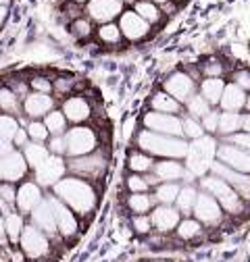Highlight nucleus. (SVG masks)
<instances>
[{"label": "nucleus", "mask_w": 250, "mask_h": 262, "mask_svg": "<svg viewBox=\"0 0 250 262\" xmlns=\"http://www.w3.org/2000/svg\"><path fill=\"white\" fill-rule=\"evenodd\" d=\"M134 229H136L138 233L146 235V233H150V229H154V227H152L150 216H146V214H136V219H134Z\"/></svg>", "instance_id": "nucleus-43"}, {"label": "nucleus", "mask_w": 250, "mask_h": 262, "mask_svg": "<svg viewBox=\"0 0 250 262\" xmlns=\"http://www.w3.org/2000/svg\"><path fill=\"white\" fill-rule=\"evenodd\" d=\"M19 248L27 258L38 260L50 252V242H48V235L40 231L36 225H25L19 239Z\"/></svg>", "instance_id": "nucleus-5"}, {"label": "nucleus", "mask_w": 250, "mask_h": 262, "mask_svg": "<svg viewBox=\"0 0 250 262\" xmlns=\"http://www.w3.org/2000/svg\"><path fill=\"white\" fill-rule=\"evenodd\" d=\"M7 237V231H5V219L3 214H0V239H5Z\"/></svg>", "instance_id": "nucleus-54"}, {"label": "nucleus", "mask_w": 250, "mask_h": 262, "mask_svg": "<svg viewBox=\"0 0 250 262\" xmlns=\"http://www.w3.org/2000/svg\"><path fill=\"white\" fill-rule=\"evenodd\" d=\"M121 31L125 34V38L140 40L148 34V21H144L138 13H125L121 17Z\"/></svg>", "instance_id": "nucleus-19"}, {"label": "nucleus", "mask_w": 250, "mask_h": 262, "mask_svg": "<svg viewBox=\"0 0 250 262\" xmlns=\"http://www.w3.org/2000/svg\"><path fill=\"white\" fill-rule=\"evenodd\" d=\"M211 171H213L217 177L225 179V181L240 193V198L250 200V175L240 173V171H234V169H230L227 165H223V162H213Z\"/></svg>", "instance_id": "nucleus-10"}, {"label": "nucleus", "mask_w": 250, "mask_h": 262, "mask_svg": "<svg viewBox=\"0 0 250 262\" xmlns=\"http://www.w3.org/2000/svg\"><path fill=\"white\" fill-rule=\"evenodd\" d=\"M177 195H179V185H177V183H163L159 189H156L154 198H156V202L169 206L171 202L177 200Z\"/></svg>", "instance_id": "nucleus-34"}, {"label": "nucleus", "mask_w": 250, "mask_h": 262, "mask_svg": "<svg viewBox=\"0 0 250 262\" xmlns=\"http://www.w3.org/2000/svg\"><path fill=\"white\" fill-rule=\"evenodd\" d=\"M202 189L213 195V198L221 204V208H225V212L230 214H238L242 212L244 208V202L240 198V193L221 177H217V175H211V177H202Z\"/></svg>", "instance_id": "nucleus-3"}, {"label": "nucleus", "mask_w": 250, "mask_h": 262, "mask_svg": "<svg viewBox=\"0 0 250 262\" xmlns=\"http://www.w3.org/2000/svg\"><path fill=\"white\" fill-rule=\"evenodd\" d=\"M17 131H19V123H17L15 117H11V115H0V138L13 142L15 136H17Z\"/></svg>", "instance_id": "nucleus-35"}, {"label": "nucleus", "mask_w": 250, "mask_h": 262, "mask_svg": "<svg viewBox=\"0 0 250 262\" xmlns=\"http://www.w3.org/2000/svg\"><path fill=\"white\" fill-rule=\"evenodd\" d=\"M44 125H46V129L50 131L52 136H60L62 131L67 129V117L62 115V113H58V111H50V113L46 115Z\"/></svg>", "instance_id": "nucleus-33"}, {"label": "nucleus", "mask_w": 250, "mask_h": 262, "mask_svg": "<svg viewBox=\"0 0 250 262\" xmlns=\"http://www.w3.org/2000/svg\"><path fill=\"white\" fill-rule=\"evenodd\" d=\"M77 3H81V0H77Z\"/></svg>", "instance_id": "nucleus-59"}, {"label": "nucleus", "mask_w": 250, "mask_h": 262, "mask_svg": "<svg viewBox=\"0 0 250 262\" xmlns=\"http://www.w3.org/2000/svg\"><path fill=\"white\" fill-rule=\"evenodd\" d=\"M27 138H29V136H27V131H25V129H19V131H17V136H15V142H17L19 146H27Z\"/></svg>", "instance_id": "nucleus-53"}, {"label": "nucleus", "mask_w": 250, "mask_h": 262, "mask_svg": "<svg viewBox=\"0 0 250 262\" xmlns=\"http://www.w3.org/2000/svg\"><path fill=\"white\" fill-rule=\"evenodd\" d=\"M144 125L146 129L154 131V134H163V136H173V138H179L183 136V127H181V121L175 117V115H165V113H148L144 117Z\"/></svg>", "instance_id": "nucleus-7"}, {"label": "nucleus", "mask_w": 250, "mask_h": 262, "mask_svg": "<svg viewBox=\"0 0 250 262\" xmlns=\"http://www.w3.org/2000/svg\"><path fill=\"white\" fill-rule=\"evenodd\" d=\"M244 125V117L238 113H223L219 117V134L223 136H232L234 131H238Z\"/></svg>", "instance_id": "nucleus-29"}, {"label": "nucleus", "mask_w": 250, "mask_h": 262, "mask_svg": "<svg viewBox=\"0 0 250 262\" xmlns=\"http://www.w3.org/2000/svg\"><path fill=\"white\" fill-rule=\"evenodd\" d=\"M234 79H236V85H240L242 90H250V71L242 69L234 75Z\"/></svg>", "instance_id": "nucleus-48"}, {"label": "nucleus", "mask_w": 250, "mask_h": 262, "mask_svg": "<svg viewBox=\"0 0 250 262\" xmlns=\"http://www.w3.org/2000/svg\"><path fill=\"white\" fill-rule=\"evenodd\" d=\"M150 221H152V227L156 229L159 233H169V231H175L177 225L181 223V212L177 208H171V206H156L150 214Z\"/></svg>", "instance_id": "nucleus-15"}, {"label": "nucleus", "mask_w": 250, "mask_h": 262, "mask_svg": "<svg viewBox=\"0 0 250 262\" xmlns=\"http://www.w3.org/2000/svg\"><path fill=\"white\" fill-rule=\"evenodd\" d=\"M209 106H211V104L202 98V94H200V96H192L190 100H187V111H190L192 117H202V119H204V117L211 113Z\"/></svg>", "instance_id": "nucleus-37"}, {"label": "nucleus", "mask_w": 250, "mask_h": 262, "mask_svg": "<svg viewBox=\"0 0 250 262\" xmlns=\"http://www.w3.org/2000/svg\"><path fill=\"white\" fill-rule=\"evenodd\" d=\"M52 98L48 94H40V92H34L25 98V104H23V111L25 115L29 117H42V115H48L52 111Z\"/></svg>", "instance_id": "nucleus-20"}, {"label": "nucleus", "mask_w": 250, "mask_h": 262, "mask_svg": "<svg viewBox=\"0 0 250 262\" xmlns=\"http://www.w3.org/2000/svg\"><path fill=\"white\" fill-rule=\"evenodd\" d=\"M11 152H13V144H11L9 140H3V138H0V158L7 156V154H11Z\"/></svg>", "instance_id": "nucleus-52"}, {"label": "nucleus", "mask_w": 250, "mask_h": 262, "mask_svg": "<svg viewBox=\"0 0 250 262\" xmlns=\"http://www.w3.org/2000/svg\"><path fill=\"white\" fill-rule=\"evenodd\" d=\"M217 156L230 169L250 175V152H246V150H242L234 144H223V146H219Z\"/></svg>", "instance_id": "nucleus-12"}, {"label": "nucleus", "mask_w": 250, "mask_h": 262, "mask_svg": "<svg viewBox=\"0 0 250 262\" xmlns=\"http://www.w3.org/2000/svg\"><path fill=\"white\" fill-rule=\"evenodd\" d=\"M98 36L102 42H109V44H117L119 38H121V29L115 27V25H102L98 29Z\"/></svg>", "instance_id": "nucleus-42"}, {"label": "nucleus", "mask_w": 250, "mask_h": 262, "mask_svg": "<svg viewBox=\"0 0 250 262\" xmlns=\"http://www.w3.org/2000/svg\"><path fill=\"white\" fill-rule=\"evenodd\" d=\"M50 206H52V212H54V221H56V229L62 237H73L75 231H77V219L73 214V210L62 202L58 200L56 195H50L48 198Z\"/></svg>", "instance_id": "nucleus-8"}, {"label": "nucleus", "mask_w": 250, "mask_h": 262, "mask_svg": "<svg viewBox=\"0 0 250 262\" xmlns=\"http://www.w3.org/2000/svg\"><path fill=\"white\" fill-rule=\"evenodd\" d=\"M194 216L196 221L204 223V225H217V223H221L223 219V208L221 204H219L213 195H209L206 191L204 193H198V198H196V204H194Z\"/></svg>", "instance_id": "nucleus-11"}, {"label": "nucleus", "mask_w": 250, "mask_h": 262, "mask_svg": "<svg viewBox=\"0 0 250 262\" xmlns=\"http://www.w3.org/2000/svg\"><path fill=\"white\" fill-rule=\"evenodd\" d=\"M219 117H221V115L211 111V113L202 119V127H204V129H209V131H219Z\"/></svg>", "instance_id": "nucleus-46"}, {"label": "nucleus", "mask_w": 250, "mask_h": 262, "mask_svg": "<svg viewBox=\"0 0 250 262\" xmlns=\"http://www.w3.org/2000/svg\"><path fill=\"white\" fill-rule=\"evenodd\" d=\"M165 92L177 102H187L194 96V79L185 73H173L169 79H165Z\"/></svg>", "instance_id": "nucleus-13"}, {"label": "nucleus", "mask_w": 250, "mask_h": 262, "mask_svg": "<svg viewBox=\"0 0 250 262\" xmlns=\"http://www.w3.org/2000/svg\"><path fill=\"white\" fill-rule=\"evenodd\" d=\"M215 140L213 138H198V140H192L190 148H187V169L192 171V175H204L211 165H213V156H215Z\"/></svg>", "instance_id": "nucleus-4"}, {"label": "nucleus", "mask_w": 250, "mask_h": 262, "mask_svg": "<svg viewBox=\"0 0 250 262\" xmlns=\"http://www.w3.org/2000/svg\"><path fill=\"white\" fill-rule=\"evenodd\" d=\"M40 202H42V191H40V185L38 183L25 181L17 189V208H19V212L27 214V212L34 210Z\"/></svg>", "instance_id": "nucleus-18"}, {"label": "nucleus", "mask_w": 250, "mask_h": 262, "mask_svg": "<svg viewBox=\"0 0 250 262\" xmlns=\"http://www.w3.org/2000/svg\"><path fill=\"white\" fill-rule=\"evenodd\" d=\"M5 17H7V9H5V7H0V23L5 21Z\"/></svg>", "instance_id": "nucleus-56"}, {"label": "nucleus", "mask_w": 250, "mask_h": 262, "mask_svg": "<svg viewBox=\"0 0 250 262\" xmlns=\"http://www.w3.org/2000/svg\"><path fill=\"white\" fill-rule=\"evenodd\" d=\"M52 191L58 200H62L77 214H88L96 206V191L84 179H75V177L60 179L58 183L52 185Z\"/></svg>", "instance_id": "nucleus-1"}, {"label": "nucleus", "mask_w": 250, "mask_h": 262, "mask_svg": "<svg viewBox=\"0 0 250 262\" xmlns=\"http://www.w3.org/2000/svg\"><path fill=\"white\" fill-rule=\"evenodd\" d=\"M62 115H65L67 121H71V123H81L90 117V104L81 96H73L65 102V106H62Z\"/></svg>", "instance_id": "nucleus-23"}, {"label": "nucleus", "mask_w": 250, "mask_h": 262, "mask_svg": "<svg viewBox=\"0 0 250 262\" xmlns=\"http://www.w3.org/2000/svg\"><path fill=\"white\" fill-rule=\"evenodd\" d=\"M31 85H34V90H36V92H40V94H48V92L52 90L50 81H48V79H44V77H36L34 81H31Z\"/></svg>", "instance_id": "nucleus-50"}, {"label": "nucleus", "mask_w": 250, "mask_h": 262, "mask_svg": "<svg viewBox=\"0 0 250 262\" xmlns=\"http://www.w3.org/2000/svg\"><path fill=\"white\" fill-rule=\"evenodd\" d=\"M138 146L150 154L156 156H169V158H181L187 156V148L190 144H185L181 138L173 136H163V134H154V131L146 129L138 136Z\"/></svg>", "instance_id": "nucleus-2"}, {"label": "nucleus", "mask_w": 250, "mask_h": 262, "mask_svg": "<svg viewBox=\"0 0 250 262\" xmlns=\"http://www.w3.org/2000/svg\"><path fill=\"white\" fill-rule=\"evenodd\" d=\"M196 198H198V191L190 185H185L179 189V195L175 200V208L181 212V214H192L194 212V204H196Z\"/></svg>", "instance_id": "nucleus-26"}, {"label": "nucleus", "mask_w": 250, "mask_h": 262, "mask_svg": "<svg viewBox=\"0 0 250 262\" xmlns=\"http://www.w3.org/2000/svg\"><path fill=\"white\" fill-rule=\"evenodd\" d=\"M48 158V150L42 144H27L25 146V160L27 165H31L34 169H38L42 162H46Z\"/></svg>", "instance_id": "nucleus-31"}, {"label": "nucleus", "mask_w": 250, "mask_h": 262, "mask_svg": "<svg viewBox=\"0 0 250 262\" xmlns=\"http://www.w3.org/2000/svg\"><path fill=\"white\" fill-rule=\"evenodd\" d=\"M154 200H156V198H152V195H148V193H132L130 200H128V206L132 208V212L144 214V212H148V210L152 208Z\"/></svg>", "instance_id": "nucleus-32"}, {"label": "nucleus", "mask_w": 250, "mask_h": 262, "mask_svg": "<svg viewBox=\"0 0 250 262\" xmlns=\"http://www.w3.org/2000/svg\"><path fill=\"white\" fill-rule=\"evenodd\" d=\"M136 13L144 19V21H159V9H156L154 5H150V3H138V7H136Z\"/></svg>", "instance_id": "nucleus-41"}, {"label": "nucleus", "mask_w": 250, "mask_h": 262, "mask_svg": "<svg viewBox=\"0 0 250 262\" xmlns=\"http://www.w3.org/2000/svg\"><path fill=\"white\" fill-rule=\"evenodd\" d=\"M130 169L136 173H148L150 169H154V160L146 154H132L130 156Z\"/></svg>", "instance_id": "nucleus-36"}, {"label": "nucleus", "mask_w": 250, "mask_h": 262, "mask_svg": "<svg viewBox=\"0 0 250 262\" xmlns=\"http://www.w3.org/2000/svg\"><path fill=\"white\" fill-rule=\"evenodd\" d=\"M3 3H7V0H0V5H3Z\"/></svg>", "instance_id": "nucleus-58"}, {"label": "nucleus", "mask_w": 250, "mask_h": 262, "mask_svg": "<svg viewBox=\"0 0 250 262\" xmlns=\"http://www.w3.org/2000/svg\"><path fill=\"white\" fill-rule=\"evenodd\" d=\"M152 111L154 113L171 115V113H177L179 111V102L175 100L173 96H169L167 92H159V94L152 96Z\"/></svg>", "instance_id": "nucleus-28"}, {"label": "nucleus", "mask_w": 250, "mask_h": 262, "mask_svg": "<svg viewBox=\"0 0 250 262\" xmlns=\"http://www.w3.org/2000/svg\"><path fill=\"white\" fill-rule=\"evenodd\" d=\"M27 171V160L19 152H11L7 156L0 158V179H5L9 183L21 179Z\"/></svg>", "instance_id": "nucleus-16"}, {"label": "nucleus", "mask_w": 250, "mask_h": 262, "mask_svg": "<svg viewBox=\"0 0 250 262\" xmlns=\"http://www.w3.org/2000/svg\"><path fill=\"white\" fill-rule=\"evenodd\" d=\"M65 160H62L60 156H48L46 162H42V165L36 169V181L40 185H54L62 179V175H65Z\"/></svg>", "instance_id": "nucleus-14"}, {"label": "nucleus", "mask_w": 250, "mask_h": 262, "mask_svg": "<svg viewBox=\"0 0 250 262\" xmlns=\"http://www.w3.org/2000/svg\"><path fill=\"white\" fill-rule=\"evenodd\" d=\"M73 29L77 31V34H79V36H88V34H90V25H88L86 21H75Z\"/></svg>", "instance_id": "nucleus-51"}, {"label": "nucleus", "mask_w": 250, "mask_h": 262, "mask_svg": "<svg viewBox=\"0 0 250 262\" xmlns=\"http://www.w3.org/2000/svg\"><path fill=\"white\" fill-rule=\"evenodd\" d=\"M183 173H185L183 167L179 165V162H175V160H163V162H156V165H154V175L159 177L161 181H167V183L181 179Z\"/></svg>", "instance_id": "nucleus-24"}, {"label": "nucleus", "mask_w": 250, "mask_h": 262, "mask_svg": "<svg viewBox=\"0 0 250 262\" xmlns=\"http://www.w3.org/2000/svg\"><path fill=\"white\" fill-rule=\"evenodd\" d=\"M90 15L96 21H111L121 13V3L119 0H92L90 3Z\"/></svg>", "instance_id": "nucleus-21"}, {"label": "nucleus", "mask_w": 250, "mask_h": 262, "mask_svg": "<svg viewBox=\"0 0 250 262\" xmlns=\"http://www.w3.org/2000/svg\"><path fill=\"white\" fill-rule=\"evenodd\" d=\"M242 127H244L246 134H250V115H246V117H244V125H242Z\"/></svg>", "instance_id": "nucleus-55"}, {"label": "nucleus", "mask_w": 250, "mask_h": 262, "mask_svg": "<svg viewBox=\"0 0 250 262\" xmlns=\"http://www.w3.org/2000/svg\"><path fill=\"white\" fill-rule=\"evenodd\" d=\"M48 134H50V131L46 129V125H44V123H38V121L29 123V127H27V136H29L31 140H34L36 144H42V142H46Z\"/></svg>", "instance_id": "nucleus-39"}, {"label": "nucleus", "mask_w": 250, "mask_h": 262, "mask_svg": "<svg viewBox=\"0 0 250 262\" xmlns=\"http://www.w3.org/2000/svg\"><path fill=\"white\" fill-rule=\"evenodd\" d=\"M31 225H36L40 231H44L48 237H54L58 233L56 229V221H54V212H52V206L48 200H42L34 210H31Z\"/></svg>", "instance_id": "nucleus-17"}, {"label": "nucleus", "mask_w": 250, "mask_h": 262, "mask_svg": "<svg viewBox=\"0 0 250 262\" xmlns=\"http://www.w3.org/2000/svg\"><path fill=\"white\" fill-rule=\"evenodd\" d=\"M223 90H225V83L219 79V77H206V79L202 81V85H200L202 98H204L209 104H219V102H221Z\"/></svg>", "instance_id": "nucleus-25"}, {"label": "nucleus", "mask_w": 250, "mask_h": 262, "mask_svg": "<svg viewBox=\"0 0 250 262\" xmlns=\"http://www.w3.org/2000/svg\"><path fill=\"white\" fill-rule=\"evenodd\" d=\"M177 237L179 239H185V242H190L194 237H198L202 233V227H200V221L196 219H183L179 225H177Z\"/></svg>", "instance_id": "nucleus-30"}, {"label": "nucleus", "mask_w": 250, "mask_h": 262, "mask_svg": "<svg viewBox=\"0 0 250 262\" xmlns=\"http://www.w3.org/2000/svg\"><path fill=\"white\" fill-rule=\"evenodd\" d=\"M50 150L60 156L62 152H67V140H62L60 136H54V138L50 140Z\"/></svg>", "instance_id": "nucleus-47"}, {"label": "nucleus", "mask_w": 250, "mask_h": 262, "mask_svg": "<svg viewBox=\"0 0 250 262\" xmlns=\"http://www.w3.org/2000/svg\"><path fill=\"white\" fill-rule=\"evenodd\" d=\"M181 127H183V134H185L187 138H192V140L202 138V129H204V127H202L198 121H194L192 117L183 119V121H181Z\"/></svg>", "instance_id": "nucleus-40"}, {"label": "nucleus", "mask_w": 250, "mask_h": 262, "mask_svg": "<svg viewBox=\"0 0 250 262\" xmlns=\"http://www.w3.org/2000/svg\"><path fill=\"white\" fill-rule=\"evenodd\" d=\"M67 152L77 158V156H88L96 148V136L90 127H73L67 134Z\"/></svg>", "instance_id": "nucleus-6"}, {"label": "nucleus", "mask_w": 250, "mask_h": 262, "mask_svg": "<svg viewBox=\"0 0 250 262\" xmlns=\"http://www.w3.org/2000/svg\"><path fill=\"white\" fill-rule=\"evenodd\" d=\"M246 106H248V108H250V96H248V98H246Z\"/></svg>", "instance_id": "nucleus-57"}, {"label": "nucleus", "mask_w": 250, "mask_h": 262, "mask_svg": "<svg viewBox=\"0 0 250 262\" xmlns=\"http://www.w3.org/2000/svg\"><path fill=\"white\" fill-rule=\"evenodd\" d=\"M219 104H221V108L225 113H236V111H240L246 104V94H244V90L240 85L230 83V85H225L223 96H221V102H219Z\"/></svg>", "instance_id": "nucleus-22"}, {"label": "nucleus", "mask_w": 250, "mask_h": 262, "mask_svg": "<svg viewBox=\"0 0 250 262\" xmlns=\"http://www.w3.org/2000/svg\"><path fill=\"white\" fill-rule=\"evenodd\" d=\"M69 169L77 175V177H86V179H96L107 171V160L98 154H88V156H77L69 162Z\"/></svg>", "instance_id": "nucleus-9"}, {"label": "nucleus", "mask_w": 250, "mask_h": 262, "mask_svg": "<svg viewBox=\"0 0 250 262\" xmlns=\"http://www.w3.org/2000/svg\"><path fill=\"white\" fill-rule=\"evenodd\" d=\"M23 229H25V223H23V216H21L19 212H9V214L5 216V231H7L9 242L19 244Z\"/></svg>", "instance_id": "nucleus-27"}, {"label": "nucleus", "mask_w": 250, "mask_h": 262, "mask_svg": "<svg viewBox=\"0 0 250 262\" xmlns=\"http://www.w3.org/2000/svg\"><path fill=\"white\" fill-rule=\"evenodd\" d=\"M0 108L7 113H19V98L11 90H0Z\"/></svg>", "instance_id": "nucleus-38"}, {"label": "nucleus", "mask_w": 250, "mask_h": 262, "mask_svg": "<svg viewBox=\"0 0 250 262\" xmlns=\"http://www.w3.org/2000/svg\"><path fill=\"white\" fill-rule=\"evenodd\" d=\"M0 198H3L7 204H13L17 202V191L11 183H5V185H0Z\"/></svg>", "instance_id": "nucleus-45"}, {"label": "nucleus", "mask_w": 250, "mask_h": 262, "mask_svg": "<svg viewBox=\"0 0 250 262\" xmlns=\"http://www.w3.org/2000/svg\"><path fill=\"white\" fill-rule=\"evenodd\" d=\"M128 187L132 189V193H146L148 181L142 179L140 175H132V177H128Z\"/></svg>", "instance_id": "nucleus-44"}, {"label": "nucleus", "mask_w": 250, "mask_h": 262, "mask_svg": "<svg viewBox=\"0 0 250 262\" xmlns=\"http://www.w3.org/2000/svg\"><path fill=\"white\" fill-rule=\"evenodd\" d=\"M232 144H234V146H242V150L250 152V134H238V136H232Z\"/></svg>", "instance_id": "nucleus-49"}]
</instances>
